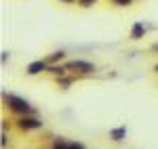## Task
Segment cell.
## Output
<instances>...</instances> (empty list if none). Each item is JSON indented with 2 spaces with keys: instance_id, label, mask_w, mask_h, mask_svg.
I'll list each match as a JSON object with an SVG mask.
<instances>
[{
  "instance_id": "5b68a950",
  "label": "cell",
  "mask_w": 158,
  "mask_h": 149,
  "mask_svg": "<svg viewBox=\"0 0 158 149\" xmlns=\"http://www.w3.org/2000/svg\"><path fill=\"white\" fill-rule=\"evenodd\" d=\"M47 69H49V61H47L44 57H42V59H34V61H30L25 65V76L36 78V76L47 74Z\"/></svg>"
},
{
  "instance_id": "7c38bea8",
  "label": "cell",
  "mask_w": 158,
  "mask_h": 149,
  "mask_svg": "<svg viewBox=\"0 0 158 149\" xmlns=\"http://www.w3.org/2000/svg\"><path fill=\"white\" fill-rule=\"evenodd\" d=\"M95 4H99V0H78L76 2V6H80V9H93Z\"/></svg>"
},
{
  "instance_id": "8992f818",
  "label": "cell",
  "mask_w": 158,
  "mask_h": 149,
  "mask_svg": "<svg viewBox=\"0 0 158 149\" xmlns=\"http://www.w3.org/2000/svg\"><path fill=\"white\" fill-rule=\"evenodd\" d=\"M148 34V25L146 21H133L131 23V27H129V40H133V42H137V40H143Z\"/></svg>"
},
{
  "instance_id": "30bf717a",
  "label": "cell",
  "mask_w": 158,
  "mask_h": 149,
  "mask_svg": "<svg viewBox=\"0 0 158 149\" xmlns=\"http://www.w3.org/2000/svg\"><path fill=\"white\" fill-rule=\"evenodd\" d=\"M65 74H70L68 67H65V63H49L47 76H51V78H61V76H65Z\"/></svg>"
},
{
  "instance_id": "ba28073f",
  "label": "cell",
  "mask_w": 158,
  "mask_h": 149,
  "mask_svg": "<svg viewBox=\"0 0 158 149\" xmlns=\"http://www.w3.org/2000/svg\"><path fill=\"white\" fill-rule=\"evenodd\" d=\"M78 80H80V78L76 74H65V76H61V78H55V84H57L59 90H70Z\"/></svg>"
},
{
  "instance_id": "5bb4252c",
  "label": "cell",
  "mask_w": 158,
  "mask_h": 149,
  "mask_svg": "<svg viewBox=\"0 0 158 149\" xmlns=\"http://www.w3.org/2000/svg\"><path fill=\"white\" fill-rule=\"evenodd\" d=\"M13 126H15V122H13V120H6V118H2V124H0V130H11Z\"/></svg>"
},
{
  "instance_id": "3957f363",
  "label": "cell",
  "mask_w": 158,
  "mask_h": 149,
  "mask_svg": "<svg viewBox=\"0 0 158 149\" xmlns=\"http://www.w3.org/2000/svg\"><path fill=\"white\" fill-rule=\"evenodd\" d=\"M65 67L70 74H76L78 78H89V76L97 74V65L93 61H86V59H68Z\"/></svg>"
},
{
  "instance_id": "8fae6325",
  "label": "cell",
  "mask_w": 158,
  "mask_h": 149,
  "mask_svg": "<svg viewBox=\"0 0 158 149\" xmlns=\"http://www.w3.org/2000/svg\"><path fill=\"white\" fill-rule=\"evenodd\" d=\"M11 145V135H9V130H0V147L6 149Z\"/></svg>"
},
{
  "instance_id": "e0dca14e",
  "label": "cell",
  "mask_w": 158,
  "mask_h": 149,
  "mask_svg": "<svg viewBox=\"0 0 158 149\" xmlns=\"http://www.w3.org/2000/svg\"><path fill=\"white\" fill-rule=\"evenodd\" d=\"M150 53H154V55L158 57V42H154V44L150 46Z\"/></svg>"
},
{
  "instance_id": "4fadbf2b",
  "label": "cell",
  "mask_w": 158,
  "mask_h": 149,
  "mask_svg": "<svg viewBox=\"0 0 158 149\" xmlns=\"http://www.w3.org/2000/svg\"><path fill=\"white\" fill-rule=\"evenodd\" d=\"M114 6H120V9H129V6H133L135 0H110Z\"/></svg>"
},
{
  "instance_id": "52a82bcc",
  "label": "cell",
  "mask_w": 158,
  "mask_h": 149,
  "mask_svg": "<svg viewBox=\"0 0 158 149\" xmlns=\"http://www.w3.org/2000/svg\"><path fill=\"white\" fill-rule=\"evenodd\" d=\"M127 135H129V128L127 124H120V126H114L108 130V139L112 143H124L127 141Z\"/></svg>"
},
{
  "instance_id": "ac0fdd59",
  "label": "cell",
  "mask_w": 158,
  "mask_h": 149,
  "mask_svg": "<svg viewBox=\"0 0 158 149\" xmlns=\"http://www.w3.org/2000/svg\"><path fill=\"white\" fill-rule=\"evenodd\" d=\"M152 72H154V74H156V76H158V61H156V63H154V67H152Z\"/></svg>"
},
{
  "instance_id": "277c9868",
  "label": "cell",
  "mask_w": 158,
  "mask_h": 149,
  "mask_svg": "<svg viewBox=\"0 0 158 149\" xmlns=\"http://www.w3.org/2000/svg\"><path fill=\"white\" fill-rule=\"evenodd\" d=\"M49 147H53V149H85L86 145L82 141H76V139H70V137H53L49 141Z\"/></svg>"
},
{
  "instance_id": "9a60e30c",
  "label": "cell",
  "mask_w": 158,
  "mask_h": 149,
  "mask_svg": "<svg viewBox=\"0 0 158 149\" xmlns=\"http://www.w3.org/2000/svg\"><path fill=\"white\" fill-rule=\"evenodd\" d=\"M9 61H11V50H2V53H0V63L6 65Z\"/></svg>"
},
{
  "instance_id": "9c48e42d",
  "label": "cell",
  "mask_w": 158,
  "mask_h": 149,
  "mask_svg": "<svg viewBox=\"0 0 158 149\" xmlns=\"http://www.w3.org/2000/svg\"><path fill=\"white\" fill-rule=\"evenodd\" d=\"M44 59H47L49 63H65V61H68V50H65V49L51 50L49 55H44Z\"/></svg>"
},
{
  "instance_id": "7a4b0ae2",
  "label": "cell",
  "mask_w": 158,
  "mask_h": 149,
  "mask_svg": "<svg viewBox=\"0 0 158 149\" xmlns=\"http://www.w3.org/2000/svg\"><path fill=\"white\" fill-rule=\"evenodd\" d=\"M15 128L23 135L30 132H38L44 128V120L38 116V113H25V116H17L15 118Z\"/></svg>"
},
{
  "instance_id": "2e32d148",
  "label": "cell",
  "mask_w": 158,
  "mask_h": 149,
  "mask_svg": "<svg viewBox=\"0 0 158 149\" xmlns=\"http://www.w3.org/2000/svg\"><path fill=\"white\" fill-rule=\"evenodd\" d=\"M57 2L65 4V6H72V4H76V2H78V0H57Z\"/></svg>"
},
{
  "instance_id": "6da1fadb",
  "label": "cell",
  "mask_w": 158,
  "mask_h": 149,
  "mask_svg": "<svg viewBox=\"0 0 158 149\" xmlns=\"http://www.w3.org/2000/svg\"><path fill=\"white\" fill-rule=\"evenodd\" d=\"M2 105L9 113H13L15 118L17 116H25V113H38V109L30 103V101L21 97V95H15V92H2Z\"/></svg>"
}]
</instances>
